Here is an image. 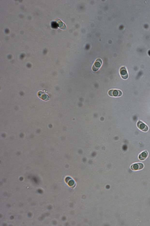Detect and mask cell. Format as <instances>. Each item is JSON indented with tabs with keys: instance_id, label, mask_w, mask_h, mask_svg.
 I'll list each match as a JSON object with an SVG mask.
<instances>
[{
	"instance_id": "obj_1",
	"label": "cell",
	"mask_w": 150,
	"mask_h": 226,
	"mask_svg": "<svg viewBox=\"0 0 150 226\" xmlns=\"http://www.w3.org/2000/svg\"><path fill=\"white\" fill-rule=\"evenodd\" d=\"M102 60L100 59H97L92 66V70L94 71H98L102 66Z\"/></svg>"
},
{
	"instance_id": "obj_2",
	"label": "cell",
	"mask_w": 150,
	"mask_h": 226,
	"mask_svg": "<svg viewBox=\"0 0 150 226\" xmlns=\"http://www.w3.org/2000/svg\"><path fill=\"white\" fill-rule=\"evenodd\" d=\"M109 96L114 97H119L122 95V92L117 90H111L108 93Z\"/></svg>"
},
{
	"instance_id": "obj_3",
	"label": "cell",
	"mask_w": 150,
	"mask_h": 226,
	"mask_svg": "<svg viewBox=\"0 0 150 226\" xmlns=\"http://www.w3.org/2000/svg\"><path fill=\"white\" fill-rule=\"evenodd\" d=\"M137 126L140 130L144 132L148 131L149 128L147 125L142 121H139L137 123Z\"/></svg>"
},
{
	"instance_id": "obj_4",
	"label": "cell",
	"mask_w": 150,
	"mask_h": 226,
	"mask_svg": "<svg viewBox=\"0 0 150 226\" xmlns=\"http://www.w3.org/2000/svg\"><path fill=\"white\" fill-rule=\"evenodd\" d=\"M144 167L143 164L141 163H136L131 166V169L133 171L141 170Z\"/></svg>"
},
{
	"instance_id": "obj_5",
	"label": "cell",
	"mask_w": 150,
	"mask_h": 226,
	"mask_svg": "<svg viewBox=\"0 0 150 226\" xmlns=\"http://www.w3.org/2000/svg\"><path fill=\"white\" fill-rule=\"evenodd\" d=\"M120 74L121 77L124 79H127L128 77V75L126 68L122 67L120 70Z\"/></svg>"
},
{
	"instance_id": "obj_6",
	"label": "cell",
	"mask_w": 150,
	"mask_h": 226,
	"mask_svg": "<svg viewBox=\"0 0 150 226\" xmlns=\"http://www.w3.org/2000/svg\"><path fill=\"white\" fill-rule=\"evenodd\" d=\"M148 156V152L147 151H145L139 154L138 156L139 159L141 161L144 160L147 158Z\"/></svg>"
}]
</instances>
